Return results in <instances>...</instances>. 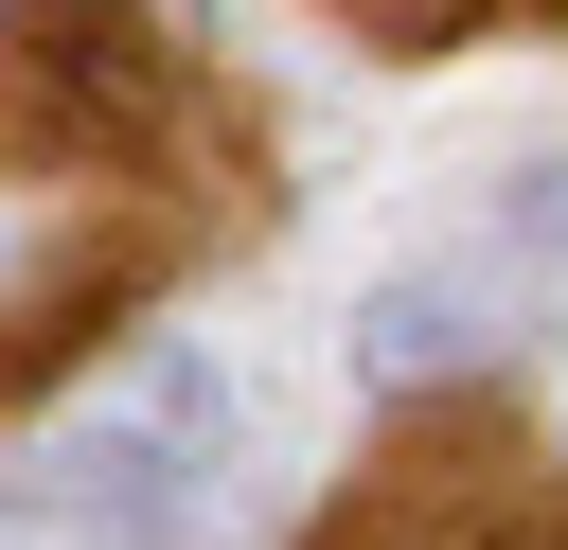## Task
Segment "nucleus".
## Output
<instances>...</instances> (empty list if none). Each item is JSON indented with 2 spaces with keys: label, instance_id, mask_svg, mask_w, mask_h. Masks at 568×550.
<instances>
[{
  "label": "nucleus",
  "instance_id": "obj_1",
  "mask_svg": "<svg viewBox=\"0 0 568 550\" xmlns=\"http://www.w3.org/2000/svg\"><path fill=\"white\" fill-rule=\"evenodd\" d=\"M320 550H568V461L515 444V408H426L408 444L355 461Z\"/></svg>",
  "mask_w": 568,
  "mask_h": 550
},
{
  "label": "nucleus",
  "instance_id": "obj_2",
  "mask_svg": "<svg viewBox=\"0 0 568 550\" xmlns=\"http://www.w3.org/2000/svg\"><path fill=\"white\" fill-rule=\"evenodd\" d=\"M355 35H390V53H462V35H497V18H550V0H337Z\"/></svg>",
  "mask_w": 568,
  "mask_h": 550
}]
</instances>
